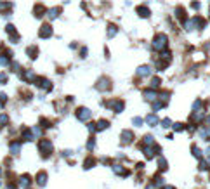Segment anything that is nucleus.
Returning a JSON list of instances; mask_svg holds the SVG:
<instances>
[{
  "instance_id": "11",
  "label": "nucleus",
  "mask_w": 210,
  "mask_h": 189,
  "mask_svg": "<svg viewBox=\"0 0 210 189\" xmlns=\"http://www.w3.org/2000/svg\"><path fill=\"white\" fill-rule=\"evenodd\" d=\"M146 122H148V125L154 127V125L158 123V116H156V114H148V116H146Z\"/></svg>"
},
{
  "instance_id": "17",
  "label": "nucleus",
  "mask_w": 210,
  "mask_h": 189,
  "mask_svg": "<svg viewBox=\"0 0 210 189\" xmlns=\"http://www.w3.org/2000/svg\"><path fill=\"white\" fill-rule=\"evenodd\" d=\"M19 149H21V146H19V142H12L11 144V151H12V154H18Z\"/></svg>"
},
{
  "instance_id": "14",
  "label": "nucleus",
  "mask_w": 210,
  "mask_h": 189,
  "mask_svg": "<svg viewBox=\"0 0 210 189\" xmlns=\"http://www.w3.org/2000/svg\"><path fill=\"white\" fill-rule=\"evenodd\" d=\"M30 182H31V179H30V175H23V177L19 179V184H21L23 188H26V186H30Z\"/></svg>"
},
{
  "instance_id": "31",
  "label": "nucleus",
  "mask_w": 210,
  "mask_h": 189,
  "mask_svg": "<svg viewBox=\"0 0 210 189\" xmlns=\"http://www.w3.org/2000/svg\"><path fill=\"white\" fill-rule=\"evenodd\" d=\"M5 82H7V75L0 73V83H5Z\"/></svg>"
},
{
  "instance_id": "35",
  "label": "nucleus",
  "mask_w": 210,
  "mask_h": 189,
  "mask_svg": "<svg viewBox=\"0 0 210 189\" xmlns=\"http://www.w3.org/2000/svg\"><path fill=\"white\" fill-rule=\"evenodd\" d=\"M89 130H90V132H94V130H95V125H94V123H89Z\"/></svg>"
},
{
  "instance_id": "6",
  "label": "nucleus",
  "mask_w": 210,
  "mask_h": 189,
  "mask_svg": "<svg viewBox=\"0 0 210 189\" xmlns=\"http://www.w3.org/2000/svg\"><path fill=\"white\" fill-rule=\"evenodd\" d=\"M97 89H99V90H110V89H111L110 80H108V78H101L99 83H97Z\"/></svg>"
},
{
  "instance_id": "10",
  "label": "nucleus",
  "mask_w": 210,
  "mask_h": 189,
  "mask_svg": "<svg viewBox=\"0 0 210 189\" xmlns=\"http://www.w3.org/2000/svg\"><path fill=\"white\" fill-rule=\"evenodd\" d=\"M37 182L40 186H45V182H47V173H45V172H40L37 175Z\"/></svg>"
},
{
  "instance_id": "12",
  "label": "nucleus",
  "mask_w": 210,
  "mask_h": 189,
  "mask_svg": "<svg viewBox=\"0 0 210 189\" xmlns=\"http://www.w3.org/2000/svg\"><path fill=\"white\" fill-rule=\"evenodd\" d=\"M113 170L116 172L118 175H123V177H125V175H129V170H125V168H123L122 165H115V167H113Z\"/></svg>"
},
{
  "instance_id": "16",
  "label": "nucleus",
  "mask_w": 210,
  "mask_h": 189,
  "mask_svg": "<svg viewBox=\"0 0 210 189\" xmlns=\"http://www.w3.org/2000/svg\"><path fill=\"white\" fill-rule=\"evenodd\" d=\"M108 125H110V123H108L106 120H101V122L97 123V127H95V130H104V129H108Z\"/></svg>"
},
{
  "instance_id": "34",
  "label": "nucleus",
  "mask_w": 210,
  "mask_h": 189,
  "mask_svg": "<svg viewBox=\"0 0 210 189\" xmlns=\"http://www.w3.org/2000/svg\"><path fill=\"white\" fill-rule=\"evenodd\" d=\"M87 148H89V149H92V148H94V141H92V139L89 141V144H87Z\"/></svg>"
},
{
  "instance_id": "9",
  "label": "nucleus",
  "mask_w": 210,
  "mask_h": 189,
  "mask_svg": "<svg viewBox=\"0 0 210 189\" xmlns=\"http://www.w3.org/2000/svg\"><path fill=\"white\" fill-rule=\"evenodd\" d=\"M149 73H151V68H149V66H141V68L137 70V75L139 76H148Z\"/></svg>"
},
{
  "instance_id": "37",
  "label": "nucleus",
  "mask_w": 210,
  "mask_h": 189,
  "mask_svg": "<svg viewBox=\"0 0 210 189\" xmlns=\"http://www.w3.org/2000/svg\"><path fill=\"white\" fill-rule=\"evenodd\" d=\"M148 189H154V186H153V184H149V186H148Z\"/></svg>"
},
{
  "instance_id": "13",
  "label": "nucleus",
  "mask_w": 210,
  "mask_h": 189,
  "mask_svg": "<svg viewBox=\"0 0 210 189\" xmlns=\"http://www.w3.org/2000/svg\"><path fill=\"white\" fill-rule=\"evenodd\" d=\"M137 14H139L141 18H148V16H149V9H148V7H137Z\"/></svg>"
},
{
  "instance_id": "39",
  "label": "nucleus",
  "mask_w": 210,
  "mask_h": 189,
  "mask_svg": "<svg viewBox=\"0 0 210 189\" xmlns=\"http://www.w3.org/2000/svg\"><path fill=\"white\" fill-rule=\"evenodd\" d=\"M207 122H210V116H207Z\"/></svg>"
},
{
  "instance_id": "15",
  "label": "nucleus",
  "mask_w": 210,
  "mask_h": 189,
  "mask_svg": "<svg viewBox=\"0 0 210 189\" xmlns=\"http://www.w3.org/2000/svg\"><path fill=\"white\" fill-rule=\"evenodd\" d=\"M200 134H201V137H203L205 141H210V129H209V127L201 129V130H200Z\"/></svg>"
},
{
  "instance_id": "20",
  "label": "nucleus",
  "mask_w": 210,
  "mask_h": 189,
  "mask_svg": "<svg viewBox=\"0 0 210 189\" xmlns=\"http://www.w3.org/2000/svg\"><path fill=\"white\" fill-rule=\"evenodd\" d=\"M37 52H38L37 47H28V54H30V57H37Z\"/></svg>"
},
{
  "instance_id": "1",
  "label": "nucleus",
  "mask_w": 210,
  "mask_h": 189,
  "mask_svg": "<svg viewBox=\"0 0 210 189\" xmlns=\"http://www.w3.org/2000/svg\"><path fill=\"white\" fill-rule=\"evenodd\" d=\"M167 35H163V33H158L156 37L153 38V49L154 50H163L165 47H167Z\"/></svg>"
},
{
  "instance_id": "21",
  "label": "nucleus",
  "mask_w": 210,
  "mask_h": 189,
  "mask_svg": "<svg viewBox=\"0 0 210 189\" xmlns=\"http://www.w3.org/2000/svg\"><path fill=\"white\" fill-rule=\"evenodd\" d=\"M160 83H162V82H160V78H153V80H151V89L160 87Z\"/></svg>"
},
{
  "instance_id": "27",
  "label": "nucleus",
  "mask_w": 210,
  "mask_h": 189,
  "mask_svg": "<svg viewBox=\"0 0 210 189\" xmlns=\"http://www.w3.org/2000/svg\"><path fill=\"white\" fill-rule=\"evenodd\" d=\"M174 130H175V132L184 130V123H175V125H174Z\"/></svg>"
},
{
  "instance_id": "24",
  "label": "nucleus",
  "mask_w": 210,
  "mask_h": 189,
  "mask_svg": "<svg viewBox=\"0 0 210 189\" xmlns=\"http://www.w3.org/2000/svg\"><path fill=\"white\" fill-rule=\"evenodd\" d=\"M132 123L135 127H141V125H142V118H137V116H135V118H132Z\"/></svg>"
},
{
  "instance_id": "23",
  "label": "nucleus",
  "mask_w": 210,
  "mask_h": 189,
  "mask_svg": "<svg viewBox=\"0 0 210 189\" xmlns=\"http://www.w3.org/2000/svg\"><path fill=\"white\" fill-rule=\"evenodd\" d=\"M94 163H95L94 158H89V160H85V168H90V167H92Z\"/></svg>"
},
{
  "instance_id": "4",
  "label": "nucleus",
  "mask_w": 210,
  "mask_h": 189,
  "mask_svg": "<svg viewBox=\"0 0 210 189\" xmlns=\"http://www.w3.org/2000/svg\"><path fill=\"white\" fill-rule=\"evenodd\" d=\"M132 141H134V134L130 130H123L122 132V142L123 144H130Z\"/></svg>"
},
{
  "instance_id": "19",
  "label": "nucleus",
  "mask_w": 210,
  "mask_h": 189,
  "mask_svg": "<svg viewBox=\"0 0 210 189\" xmlns=\"http://www.w3.org/2000/svg\"><path fill=\"white\" fill-rule=\"evenodd\" d=\"M35 12H37L35 16H38V18H40V16H43V12H45L43 5H37V7H35Z\"/></svg>"
},
{
  "instance_id": "29",
  "label": "nucleus",
  "mask_w": 210,
  "mask_h": 189,
  "mask_svg": "<svg viewBox=\"0 0 210 189\" xmlns=\"http://www.w3.org/2000/svg\"><path fill=\"white\" fill-rule=\"evenodd\" d=\"M162 125H163L165 129H169V127H170V125H172V122H170V120H169V118H165V120L162 122Z\"/></svg>"
},
{
  "instance_id": "26",
  "label": "nucleus",
  "mask_w": 210,
  "mask_h": 189,
  "mask_svg": "<svg viewBox=\"0 0 210 189\" xmlns=\"http://www.w3.org/2000/svg\"><path fill=\"white\" fill-rule=\"evenodd\" d=\"M193 154H194L196 158H201V151H200V149H198L196 146H193Z\"/></svg>"
},
{
  "instance_id": "18",
  "label": "nucleus",
  "mask_w": 210,
  "mask_h": 189,
  "mask_svg": "<svg viewBox=\"0 0 210 189\" xmlns=\"http://www.w3.org/2000/svg\"><path fill=\"white\" fill-rule=\"evenodd\" d=\"M158 168H160V170H165V168H167V161H165V158H160V160H158Z\"/></svg>"
},
{
  "instance_id": "2",
  "label": "nucleus",
  "mask_w": 210,
  "mask_h": 189,
  "mask_svg": "<svg viewBox=\"0 0 210 189\" xmlns=\"http://www.w3.org/2000/svg\"><path fill=\"white\" fill-rule=\"evenodd\" d=\"M40 151L43 153V156H49V154L52 153V142L47 141V139H43V141L40 142Z\"/></svg>"
},
{
  "instance_id": "38",
  "label": "nucleus",
  "mask_w": 210,
  "mask_h": 189,
  "mask_svg": "<svg viewBox=\"0 0 210 189\" xmlns=\"http://www.w3.org/2000/svg\"><path fill=\"white\" fill-rule=\"evenodd\" d=\"M163 189H174V188H172V186H165Z\"/></svg>"
},
{
  "instance_id": "40",
  "label": "nucleus",
  "mask_w": 210,
  "mask_h": 189,
  "mask_svg": "<svg viewBox=\"0 0 210 189\" xmlns=\"http://www.w3.org/2000/svg\"><path fill=\"white\" fill-rule=\"evenodd\" d=\"M209 9H210V5H209Z\"/></svg>"
},
{
  "instance_id": "25",
  "label": "nucleus",
  "mask_w": 210,
  "mask_h": 189,
  "mask_svg": "<svg viewBox=\"0 0 210 189\" xmlns=\"http://www.w3.org/2000/svg\"><path fill=\"white\" fill-rule=\"evenodd\" d=\"M108 35H110V37H115V35H116V26H113V24L110 26V30H108Z\"/></svg>"
},
{
  "instance_id": "30",
  "label": "nucleus",
  "mask_w": 210,
  "mask_h": 189,
  "mask_svg": "<svg viewBox=\"0 0 210 189\" xmlns=\"http://www.w3.org/2000/svg\"><path fill=\"white\" fill-rule=\"evenodd\" d=\"M7 122H9V116L7 114H2L0 116V123H7Z\"/></svg>"
},
{
  "instance_id": "33",
  "label": "nucleus",
  "mask_w": 210,
  "mask_h": 189,
  "mask_svg": "<svg viewBox=\"0 0 210 189\" xmlns=\"http://www.w3.org/2000/svg\"><path fill=\"white\" fill-rule=\"evenodd\" d=\"M191 7H193V9H200V4H198V2H193Z\"/></svg>"
},
{
  "instance_id": "32",
  "label": "nucleus",
  "mask_w": 210,
  "mask_h": 189,
  "mask_svg": "<svg viewBox=\"0 0 210 189\" xmlns=\"http://www.w3.org/2000/svg\"><path fill=\"white\" fill-rule=\"evenodd\" d=\"M207 168H209V167H207V161H201V163H200V170H207Z\"/></svg>"
},
{
  "instance_id": "5",
  "label": "nucleus",
  "mask_w": 210,
  "mask_h": 189,
  "mask_svg": "<svg viewBox=\"0 0 210 189\" xmlns=\"http://www.w3.org/2000/svg\"><path fill=\"white\" fill-rule=\"evenodd\" d=\"M111 108H113L116 113H122L123 111V108H125V104H123V101H111V102H108Z\"/></svg>"
},
{
  "instance_id": "28",
  "label": "nucleus",
  "mask_w": 210,
  "mask_h": 189,
  "mask_svg": "<svg viewBox=\"0 0 210 189\" xmlns=\"http://www.w3.org/2000/svg\"><path fill=\"white\" fill-rule=\"evenodd\" d=\"M9 64V57H0V66H7Z\"/></svg>"
},
{
  "instance_id": "3",
  "label": "nucleus",
  "mask_w": 210,
  "mask_h": 189,
  "mask_svg": "<svg viewBox=\"0 0 210 189\" xmlns=\"http://www.w3.org/2000/svg\"><path fill=\"white\" fill-rule=\"evenodd\" d=\"M76 118H78L80 122H87V120L90 118V111H89L87 108H80V109L76 111Z\"/></svg>"
},
{
  "instance_id": "22",
  "label": "nucleus",
  "mask_w": 210,
  "mask_h": 189,
  "mask_svg": "<svg viewBox=\"0 0 210 189\" xmlns=\"http://www.w3.org/2000/svg\"><path fill=\"white\" fill-rule=\"evenodd\" d=\"M57 12H59V9H51V11H49V18L51 19L57 18Z\"/></svg>"
},
{
  "instance_id": "8",
  "label": "nucleus",
  "mask_w": 210,
  "mask_h": 189,
  "mask_svg": "<svg viewBox=\"0 0 210 189\" xmlns=\"http://www.w3.org/2000/svg\"><path fill=\"white\" fill-rule=\"evenodd\" d=\"M142 95H144V99H146V101H153V102L158 99V95H156V92H154V90H144V92H142Z\"/></svg>"
},
{
  "instance_id": "36",
  "label": "nucleus",
  "mask_w": 210,
  "mask_h": 189,
  "mask_svg": "<svg viewBox=\"0 0 210 189\" xmlns=\"http://www.w3.org/2000/svg\"><path fill=\"white\" fill-rule=\"evenodd\" d=\"M207 160H209V165H210V149L207 151Z\"/></svg>"
},
{
  "instance_id": "7",
  "label": "nucleus",
  "mask_w": 210,
  "mask_h": 189,
  "mask_svg": "<svg viewBox=\"0 0 210 189\" xmlns=\"http://www.w3.org/2000/svg\"><path fill=\"white\" fill-rule=\"evenodd\" d=\"M52 35V28L49 26V24H43L42 28H40V37L42 38H49Z\"/></svg>"
}]
</instances>
